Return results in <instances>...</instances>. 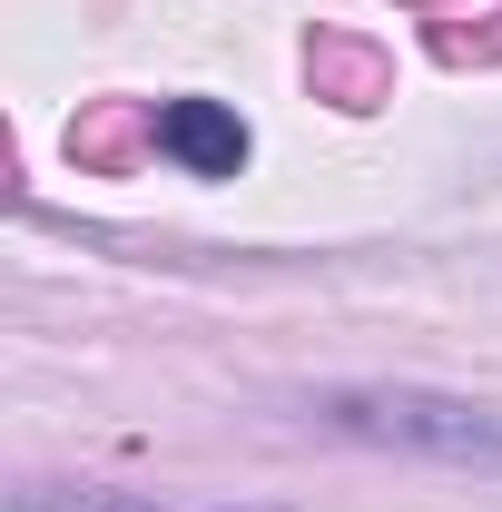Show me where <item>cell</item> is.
Segmentation results:
<instances>
[{
    "label": "cell",
    "mask_w": 502,
    "mask_h": 512,
    "mask_svg": "<svg viewBox=\"0 0 502 512\" xmlns=\"http://www.w3.org/2000/svg\"><path fill=\"white\" fill-rule=\"evenodd\" d=\"M306 414L325 434L414 453V463H463V473H502V414L473 394H434V384H315Z\"/></svg>",
    "instance_id": "cell-1"
},
{
    "label": "cell",
    "mask_w": 502,
    "mask_h": 512,
    "mask_svg": "<svg viewBox=\"0 0 502 512\" xmlns=\"http://www.w3.org/2000/svg\"><path fill=\"white\" fill-rule=\"evenodd\" d=\"M158 148H168L188 178H237L256 138H247V119H237L227 99H168V109H158Z\"/></svg>",
    "instance_id": "cell-2"
},
{
    "label": "cell",
    "mask_w": 502,
    "mask_h": 512,
    "mask_svg": "<svg viewBox=\"0 0 502 512\" xmlns=\"http://www.w3.org/2000/svg\"><path fill=\"white\" fill-rule=\"evenodd\" d=\"M20 512H188V503H158V493H60V483H40V493H20ZM207 512H276V503H207Z\"/></svg>",
    "instance_id": "cell-3"
}]
</instances>
